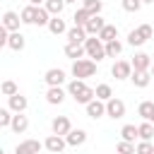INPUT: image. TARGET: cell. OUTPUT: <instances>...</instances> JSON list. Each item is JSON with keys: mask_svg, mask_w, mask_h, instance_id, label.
<instances>
[{"mask_svg": "<svg viewBox=\"0 0 154 154\" xmlns=\"http://www.w3.org/2000/svg\"><path fill=\"white\" fill-rule=\"evenodd\" d=\"M67 94H70L77 103H84V106L96 99V89H91L84 79H72V82L67 84Z\"/></svg>", "mask_w": 154, "mask_h": 154, "instance_id": "1", "label": "cell"}, {"mask_svg": "<svg viewBox=\"0 0 154 154\" xmlns=\"http://www.w3.org/2000/svg\"><path fill=\"white\" fill-rule=\"evenodd\" d=\"M94 75H96V63L94 60L82 58V60L72 63V77L75 79H87V77H94Z\"/></svg>", "mask_w": 154, "mask_h": 154, "instance_id": "2", "label": "cell"}, {"mask_svg": "<svg viewBox=\"0 0 154 154\" xmlns=\"http://www.w3.org/2000/svg\"><path fill=\"white\" fill-rule=\"evenodd\" d=\"M84 48H87V55L94 58L96 63L106 58V43H103L99 36H89V38L84 41Z\"/></svg>", "mask_w": 154, "mask_h": 154, "instance_id": "3", "label": "cell"}, {"mask_svg": "<svg viewBox=\"0 0 154 154\" xmlns=\"http://www.w3.org/2000/svg\"><path fill=\"white\" fill-rule=\"evenodd\" d=\"M132 63H128V60H116L113 63V67H111V75L116 77V79H130L132 77Z\"/></svg>", "mask_w": 154, "mask_h": 154, "instance_id": "4", "label": "cell"}, {"mask_svg": "<svg viewBox=\"0 0 154 154\" xmlns=\"http://www.w3.org/2000/svg\"><path fill=\"white\" fill-rule=\"evenodd\" d=\"M130 63H132V70H137V72H149L152 65H154L152 55H147V53H135Z\"/></svg>", "mask_w": 154, "mask_h": 154, "instance_id": "5", "label": "cell"}, {"mask_svg": "<svg viewBox=\"0 0 154 154\" xmlns=\"http://www.w3.org/2000/svg\"><path fill=\"white\" fill-rule=\"evenodd\" d=\"M106 116L108 118H113V120H118V118H123L125 116V103L120 101V99H108L106 101Z\"/></svg>", "mask_w": 154, "mask_h": 154, "instance_id": "6", "label": "cell"}, {"mask_svg": "<svg viewBox=\"0 0 154 154\" xmlns=\"http://www.w3.org/2000/svg\"><path fill=\"white\" fill-rule=\"evenodd\" d=\"M51 128H53V135L65 137V135H70L72 123H70V118H67V116H55V118H53V123H51Z\"/></svg>", "mask_w": 154, "mask_h": 154, "instance_id": "7", "label": "cell"}, {"mask_svg": "<svg viewBox=\"0 0 154 154\" xmlns=\"http://www.w3.org/2000/svg\"><path fill=\"white\" fill-rule=\"evenodd\" d=\"M43 147H46L51 154H60V152L67 147V142H65V137H60V135H48L46 142H43Z\"/></svg>", "mask_w": 154, "mask_h": 154, "instance_id": "8", "label": "cell"}, {"mask_svg": "<svg viewBox=\"0 0 154 154\" xmlns=\"http://www.w3.org/2000/svg\"><path fill=\"white\" fill-rule=\"evenodd\" d=\"M41 149H43V144H41L38 140H24V142L17 144L14 154H38Z\"/></svg>", "mask_w": 154, "mask_h": 154, "instance_id": "9", "label": "cell"}, {"mask_svg": "<svg viewBox=\"0 0 154 154\" xmlns=\"http://www.w3.org/2000/svg\"><path fill=\"white\" fill-rule=\"evenodd\" d=\"M19 24H22V17L17 14V12H12V10H7L5 14H2V26L12 34V31H19Z\"/></svg>", "mask_w": 154, "mask_h": 154, "instance_id": "10", "label": "cell"}, {"mask_svg": "<svg viewBox=\"0 0 154 154\" xmlns=\"http://www.w3.org/2000/svg\"><path fill=\"white\" fill-rule=\"evenodd\" d=\"M43 79H46L48 87H60V84L65 82V72H63L60 67H51V70L43 75Z\"/></svg>", "mask_w": 154, "mask_h": 154, "instance_id": "11", "label": "cell"}, {"mask_svg": "<svg viewBox=\"0 0 154 154\" xmlns=\"http://www.w3.org/2000/svg\"><path fill=\"white\" fill-rule=\"evenodd\" d=\"M26 106H29V101H26V96H22V94H14V96L7 99V108H10L12 113H24Z\"/></svg>", "mask_w": 154, "mask_h": 154, "instance_id": "12", "label": "cell"}, {"mask_svg": "<svg viewBox=\"0 0 154 154\" xmlns=\"http://www.w3.org/2000/svg\"><path fill=\"white\" fill-rule=\"evenodd\" d=\"M103 113H106V101L94 99V101H89V103H87V116H89V118H94V120H96V118H101Z\"/></svg>", "mask_w": 154, "mask_h": 154, "instance_id": "13", "label": "cell"}, {"mask_svg": "<svg viewBox=\"0 0 154 154\" xmlns=\"http://www.w3.org/2000/svg\"><path fill=\"white\" fill-rule=\"evenodd\" d=\"M87 36H89V34H87L84 26H77V24H75L72 29H67V43H84Z\"/></svg>", "mask_w": 154, "mask_h": 154, "instance_id": "14", "label": "cell"}, {"mask_svg": "<svg viewBox=\"0 0 154 154\" xmlns=\"http://www.w3.org/2000/svg\"><path fill=\"white\" fill-rule=\"evenodd\" d=\"M65 89H60V87H48V91H46V101L48 103H53V106H60L63 101H65Z\"/></svg>", "mask_w": 154, "mask_h": 154, "instance_id": "15", "label": "cell"}, {"mask_svg": "<svg viewBox=\"0 0 154 154\" xmlns=\"http://www.w3.org/2000/svg\"><path fill=\"white\" fill-rule=\"evenodd\" d=\"M12 132H17V135H22V132H26V128H29V118L24 116V113H14V118H12Z\"/></svg>", "mask_w": 154, "mask_h": 154, "instance_id": "16", "label": "cell"}, {"mask_svg": "<svg viewBox=\"0 0 154 154\" xmlns=\"http://www.w3.org/2000/svg\"><path fill=\"white\" fill-rule=\"evenodd\" d=\"M103 26H106V22H103L101 17H91V19L87 22V26H84V29H87V34H89V36H99V34L103 31Z\"/></svg>", "mask_w": 154, "mask_h": 154, "instance_id": "17", "label": "cell"}, {"mask_svg": "<svg viewBox=\"0 0 154 154\" xmlns=\"http://www.w3.org/2000/svg\"><path fill=\"white\" fill-rule=\"evenodd\" d=\"M87 53V48H84V43H67L65 46V55L67 58H72V60H82V55Z\"/></svg>", "mask_w": 154, "mask_h": 154, "instance_id": "18", "label": "cell"}, {"mask_svg": "<svg viewBox=\"0 0 154 154\" xmlns=\"http://www.w3.org/2000/svg\"><path fill=\"white\" fill-rule=\"evenodd\" d=\"M65 142L70 147H79V144L87 142V132L84 130H70V135H65Z\"/></svg>", "mask_w": 154, "mask_h": 154, "instance_id": "19", "label": "cell"}, {"mask_svg": "<svg viewBox=\"0 0 154 154\" xmlns=\"http://www.w3.org/2000/svg\"><path fill=\"white\" fill-rule=\"evenodd\" d=\"M48 31H51V34H55V36H60V34H67V24H65V19H60V17H51Z\"/></svg>", "mask_w": 154, "mask_h": 154, "instance_id": "20", "label": "cell"}, {"mask_svg": "<svg viewBox=\"0 0 154 154\" xmlns=\"http://www.w3.org/2000/svg\"><path fill=\"white\" fill-rule=\"evenodd\" d=\"M130 79H132V84H135V87L144 89V87H149V82H152V72H137V70H135Z\"/></svg>", "mask_w": 154, "mask_h": 154, "instance_id": "21", "label": "cell"}, {"mask_svg": "<svg viewBox=\"0 0 154 154\" xmlns=\"http://www.w3.org/2000/svg\"><path fill=\"white\" fill-rule=\"evenodd\" d=\"M99 38H101L103 43L116 41V38H118V29H116V24H106V26H103V31L99 34Z\"/></svg>", "mask_w": 154, "mask_h": 154, "instance_id": "22", "label": "cell"}, {"mask_svg": "<svg viewBox=\"0 0 154 154\" xmlns=\"http://www.w3.org/2000/svg\"><path fill=\"white\" fill-rule=\"evenodd\" d=\"M7 46H10L12 51H22V48L26 46V41H24V34H19V31H12V34H10V41H7Z\"/></svg>", "mask_w": 154, "mask_h": 154, "instance_id": "23", "label": "cell"}, {"mask_svg": "<svg viewBox=\"0 0 154 154\" xmlns=\"http://www.w3.org/2000/svg\"><path fill=\"white\" fill-rule=\"evenodd\" d=\"M120 137L125 140V142H135V137H140V130H137V125H123L120 128Z\"/></svg>", "mask_w": 154, "mask_h": 154, "instance_id": "24", "label": "cell"}, {"mask_svg": "<svg viewBox=\"0 0 154 154\" xmlns=\"http://www.w3.org/2000/svg\"><path fill=\"white\" fill-rule=\"evenodd\" d=\"M137 130H140V140H142V142H152V137H154V125H152L149 120H144L142 125H137Z\"/></svg>", "mask_w": 154, "mask_h": 154, "instance_id": "25", "label": "cell"}, {"mask_svg": "<svg viewBox=\"0 0 154 154\" xmlns=\"http://www.w3.org/2000/svg\"><path fill=\"white\" fill-rule=\"evenodd\" d=\"M19 17H22V24H36V7L34 5H26L19 12Z\"/></svg>", "mask_w": 154, "mask_h": 154, "instance_id": "26", "label": "cell"}, {"mask_svg": "<svg viewBox=\"0 0 154 154\" xmlns=\"http://www.w3.org/2000/svg\"><path fill=\"white\" fill-rule=\"evenodd\" d=\"M137 113L142 116V120H149V123H152V116H154V103H152V101H142V103L137 106Z\"/></svg>", "mask_w": 154, "mask_h": 154, "instance_id": "27", "label": "cell"}, {"mask_svg": "<svg viewBox=\"0 0 154 154\" xmlns=\"http://www.w3.org/2000/svg\"><path fill=\"white\" fill-rule=\"evenodd\" d=\"M51 24V12L46 7H36V26H48Z\"/></svg>", "mask_w": 154, "mask_h": 154, "instance_id": "28", "label": "cell"}, {"mask_svg": "<svg viewBox=\"0 0 154 154\" xmlns=\"http://www.w3.org/2000/svg\"><path fill=\"white\" fill-rule=\"evenodd\" d=\"M72 19H75V24H77V26H87V22L91 19V14H89V10H87V7H79V10L75 12V17H72Z\"/></svg>", "mask_w": 154, "mask_h": 154, "instance_id": "29", "label": "cell"}, {"mask_svg": "<svg viewBox=\"0 0 154 154\" xmlns=\"http://www.w3.org/2000/svg\"><path fill=\"white\" fill-rule=\"evenodd\" d=\"M123 53V43L116 38V41H111V43H106V58H118Z\"/></svg>", "mask_w": 154, "mask_h": 154, "instance_id": "30", "label": "cell"}, {"mask_svg": "<svg viewBox=\"0 0 154 154\" xmlns=\"http://www.w3.org/2000/svg\"><path fill=\"white\" fill-rule=\"evenodd\" d=\"M63 7H65V0H46V10H48L53 17H60Z\"/></svg>", "mask_w": 154, "mask_h": 154, "instance_id": "31", "label": "cell"}, {"mask_svg": "<svg viewBox=\"0 0 154 154\" xmlns=\"http://www.w3.org/2000/svg\"><path fill=\"white\" fill-rule=\"evenodd\" d=\"M96 99H101V101L113 99V89H111V84H96Z\"/></svg>", "mask_w": 154, "mask_h": 154, "instance_id": "32", "label": "cell"}, {"mask_svg": "<svg viewBox=\"0 0 154 154\" xmlns=\"http://www.w3.org/2000/svg\"><path fill=\"white\" fill-rule=\"evenodd\" d=\"M116 152H118V154H137V147H135L132 142L120 140V142H118V147H116Z\"/></svg>", "mask_w": 154, "mask_h": 154, "instance_id": "33", "label": "cell"}, {"mask_svg": "<svg viewBox=\"0 0 154 154\" xmlns=\"http://www.w3.org/2000/svg\"><path fill=\"white\" fill-rule=\"evenodd\" d=\"M0 89H2V94H5L7 99H10V96H14V94H19V89H17V84H14L12 79H5Z\"/></svg>", "mask_w": 154, "mask_h": 154, "instance_id": "34", "label": "cell"}, {"mask_svg": "<svg viewBox=\"0 0 154 154\" xmlns=\"http://www.w3.org/2000/svg\"><path fill=\"white\" fill-rule=\"evenodd\" d=\"M12 111L10 108H0V128H10L12 125Z\"/></svg>", "mask_w": 154, "mask_h": 154, "instance_id": "35", "label": "cell"}, {"mask_svg": "<svg viewBox=\"0 0 154 154\" xmlns=\"http://www.w3.org/2000/svg\"><path fill=\"white\" fill-rule=\"evenodd\" d=\"M128 43L135 48V46H142V43H144V38H142V34H140L137 29H132V31L128 34Z\"/></svg>", "mask_w": 154, "mask_h": 154, "instance_id": "36", "label": "cell"}, {"mask_svg": "<svg viewBox=\"0 0 154 154\" xmlns=\"http://www.w3.org/2000/svg\"><path fill=\"white\" fill-rule=\"evenodd\" d=\"M123 10L125 12H140L142 10V0H123Z\"/></svg>", "mask_w": 154, "mask_h": 154, "instance_id": "37", "label": "cell"}, {"mask_svg": "<svg viewBox=\"0 0 154 154\" xmlns=\"http://www.w3.org/2000/svg\"><path fill=\"white\" fill-rule=\"evenodd\" d=\"M137 154H154V144L140 140V144H137Z\"/></svg>", "mask_w": 154, "mask_h": 154, "instance_id": "38", "label": "cell"}, {"mask_svg": "<svg viewBox=\"0 0 154 154\" xmlns=\"http://www.w3.org/2000/svg\"><path fill=\"white\" fill-rule=\"evenodd\" d=\"M137 31L142 34V38H144V41H149V38L154 36V29H152L149 24H142V26H137Z\"/></svg>", "mask_w": 154, "mask_h": 154, "instance_id": "39", "label": "cell"}, {"mask_svg": "<svg viewBox=\"0 0 154 154\" xmlns=\"http://www.w3.org/2000/svg\"><path fill=\"white\" fill-rule=\"evenodd\" d=\"M96 5H103L101 0H82V7H96Z\"/></svg>", "mask_w": 154, "mask_h": 154, "instance_id": "40", "label": "cell"}, {"mask_svg": "<svg viewBox=\"0 0 154 154\" xmlns=\"http://www.w3.org/2000/svg\"><path fill=\"white\" fill-rule=\"evenodd\" d=\"M41 2L43 0H29V5H34V7H41Z\"/></svg>", "mask_w": 154, "mask_h": 154, "instance_id": "41", "label": "cell"}, {"mask_svg": "<svg viewBox=\"0 0 154 154\" xmlns=\"http://www.w3.org/2000/svg\"><path fill=\"white\" fill-rule=\"evenodd\" d=\"M149 2H154V0H142V5H149Z\"/></svg>", "mask_w": 154, "mask_h": 154, "instance_id": "42", "label": "cell"}, {"mask_svg": "<svg viewBox=\"0 0 154 154\" xmlns=\"http://www.w3.org/2000/svg\"><path fill=\"white\" fill-rule=\"evenodd\" d=\"M149 72H152V77H154V65H152V70H149Z\"/></svg>", "mask_w": 154, "mask_h": 154, "instance_id": "43", "label": "cell"}, {"mask_svg": "<svg viewBox=\"0 0 154 154\" xmlns=\"http://www.w3.org/2000/svg\"><path fill=\"white\" fill-rule=\"evenodd\" d=\"M67 2H77V0H65V5H67Z\"/></svg>", "mask_w": 154, "mask_h": 154, "instance_id": "44", "label": "cell"}, {"mask_svg": "<svg viewBox=\"0 0 154 154\" xmlns=\"http://www.w3.org/2000/svg\"><path fill=\"white\" fill-rule=\"evenodd\" d=\"M152 123H154V116H152Z\"/></svg>", "mask_w": 154, "mask_h": 154, "instance_id": "45", "label": "cell"}, {"mask_svg": "<svg viewBox=\"0 0 154 154\" xmlns=\"http://www.w3.org/2000/svg\"><path fill=\"white\" fill-rule=\"evenodd\" d=\"M152 60H154V55H152Z\"/></svg>", "mask_w": 154, "mask_h": 154, "instance_id": "46", "label": "cell"}, {"mask_svg": "<svg viewBox=\"0 0 154 154\" xmlns=\"http://www.w3.org/2000/svg\"><path fill=\"white\" fill-rule=\"evenodd\" d=\"M116 154H118V152H116Z\"/></svg>", "mask_w": 154, "mask_h": 154, "instance_id": "47", "label": "cell"}]
</instances>
